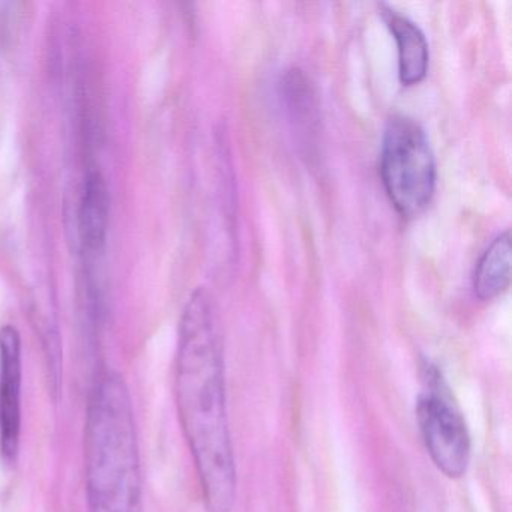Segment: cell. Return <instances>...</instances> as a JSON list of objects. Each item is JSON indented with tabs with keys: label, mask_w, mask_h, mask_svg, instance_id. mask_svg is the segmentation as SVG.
Wrapping results in <instances>:
<instances>
[{
	"label": "cell",
	"mask_w": 512,
	"mask_h": 512,
	"mask_svg": "<svg viewBox=\"0 0 512 512\" xmlns=\"http://www.w3.org/2000/svg\"><path fill=\"white\" fill-rule=\"evenodd\" d=\"M176 406L193 454L208 512H230L236 497V466L224 382V349L214 299L197 289L179 323Z\"/></svg>",
	"instance_id": "obj_1"
},
{
	"label": "cell",
	"mask_w": 512,
	"mask_h": 512,
	"mask_svg": "<svg viewBox=\"0 0 512 512\" xmlns=\"http://www.w3.org/2000/svg\"><path fill=\"white\" fill-rule=\"evenodd\" d=\"M85 482L89 512H143L133 403L127 383L116 373L100 374L89 397Z\"/></svg>",
	"instance_id": "obj_2"
},
{
	"label": "cell",
	"mask_w": 512,
	"mask_h": 512,
	"mask_svg": "<svg viewBox=\"0 0 512 512\" xmlns=\"http://www.w3.org/2000/svg\"><path fill=\"white\" fill-rule=\"evenodd\" d=\"M380 176L395 211L416 218L430 205L436 190V160L427 134L407 116H392L383 133Z\"/></svg>",
	"instance_id": "obj_3"
},
{
	"label": "cell",
	"mask_w": 512,
	"mask_h": 512,
	"mask_svg": "<svg viewBox=\"0 0 512 512\" xmlns=\"http://www.w3.org/2000/svg\"><path fill=\"white\" fill-rule=\"evenodd\" d=\"M425 391L416 406L419 430L433 463L448 478H460L470 461V436L460 410L452 403L439 370L425 365Z\"/></svg>",
	"instance_id": "obj_4"
},
{
	"label": "cell",
	"mask_w": 512,
	"mask_h": 512,
	"mask_svg": "<svg viewBox=\"0 0 512 512\" xmlns=\"http://www.w3.org/2000/svg\"><path fill=\"white\" fill-rule=\"evenodd\" d=\"M22 338L14 326L0 328V454L16 461L22 436Z\"/></svg>",
	"instance_id": "obj_5"
},
{
	"label": "cell",
	"mask_w": 512,
	"mask_h": 512,
	"mask_svg": "<svg viewBox=\"0 0 512 512\" xmlns=\"http://www.w3.org/2000/svg\"><path fill=\"white\" fill-rule=\"evenodd\" d=\"M383 19L391 34L394 35L398 50V76L404 86L421 83L427 76L428 43L421 29L392 8L383 5Z\"/></svg>",
	"instance_id": "obj_6"
},
{
	"label": "cell",
	"mask_w": 512,
	"mask_h": 512,
	"mask_svg": "<svg viewBox=\"0 0 512 512\" xmlns=\"http://www.w3.org/2000/svg\"><path fill=\"white\" fill-rule=\"evenodd\" d=\"M110 197L106 179L100 172H91L83 185L80 200L79 232L88 251H100L109 233Z\"/></svg>",
	"instance_id": "obj_7"
},
{
	"label": "cell",
	"mask_w": 512,
	"mask_h": 512,
	"mask_svg": "<svg viewBox=\"0 0 512 512\" xmlns=\"http://www.w3.org/2000/svg\"><path fill=\"white\" fill-rule=\"evenodd\" d=\"M511 233L497 236L479 259L473 274V290L482 301L497 298L511 281Z\"/></svg>",
	"instance_id": "obj_8"
},
{
	"label": "cell",
	"mask_w": 512,
	"mask_h": 512,
	"mask_svg": "<svg viewBox=\"0 0 512 512\" xmlns=\"http://www.w3.org/2000/svg\"><path fill=\"white\" fill-rule=\"evenodd\" d=\"M281 98L292 121L299 128H308L310 131L317 121L316 98L307 77L301 71L293 70L284 76Z\"/></svg>",
	"instance_id": "obj_9"
}]
</instances>
